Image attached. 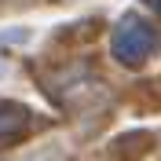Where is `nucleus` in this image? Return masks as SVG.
I'll use <instances>...</instances> for the list:
<instances>
[{"label":"nucleus","instance_id":"nucleus-2","mask_svg":"<svg viewBox=\"0 0 161 161\" xmlns=\"http://www.w3.org/2000/svg\"><path fill=\"white\" fill-rule=\"evenodd\" d=\"M26 128H30V110H22V106H15V103L0 106V143H11Z\"/></svg>","mask_w":161,"mask_h":161},{"label":"nucleus","instance_id":"nucleus-3","mask_svg":"<svg viewBox=\"0 0 161 161\" xmlns=\"http://www.w3.org/2000/svg\"><path fill=\"white\" fill-rule=\"evenodd\" d=\"M143 4H147L150 11H158V15H161V0H143Z\"/></svg>","mask_w":161,"mask_h":161},{"label":"nucleus","instance_id":"nucleus-1","mask_svg":"<svg viewBox=\"0 0 161 161\" xmlns=\"http://www.w3.org/2000/svg\"><path fill=\"white\" fill-rule=\"evenodd\" d=\"M161 48V33L154 30L150 22L136 19V15H125L114 30V55H117L125 66H139Z\"/></svg>","mask_w":161,"mask_h":161}]
</instances>
